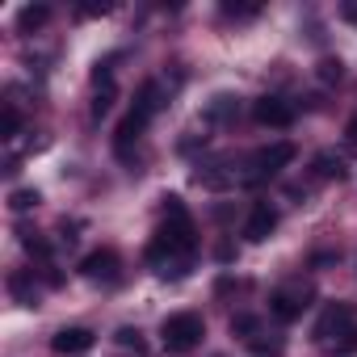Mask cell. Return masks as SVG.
Wrapping results in <instances>:
<instances>
[{"instance_id":"1","label":"cell","mask_w":357,"mask_h":357,"mask_svg":"<svg viewBox=\"0 0 357 357\" xmlns=\"http://www.w3.org/2000/svg\"><path fill=\"white\" fill-rule=\"evenodd\" d=\"M194 248H198L194 219H190V211H185L181 198L168 194V198H164V223H160V231H155L151 244H147V261H151V265L181 261V265H185V261L194 257Z\"/></svg>"},{"instance_id":"2","label":"cell","mask_w":357,"mask_h":357,"mask_svg":"<svg viewBox=\"0 0 357 357\" xmlns=\"http://www.w3.org/2000/svg\"><path fill=\"white\" fill-rule=\"evenodd\" d=\"M160 336H164V349H168V353H190V349L202 344L206 319H202L198 311H176V315H168V319L160 324Z\"/></svg>"},{"instance_id":"3","label":"cell","mask_w":357,"mask_h":357,"mask_svg":"<svg viewBox=\"0 0 357 357\" xmlns=\"http://www.w3.org/2000/svg\"><path fill=\"white\" fill-rule=\"evenodd\" d=\"M294 160V143H269V147H257L248 155V172H244V181H265V176H278L286 164Z\"/></svg>"},{"instance_id":"4","label":"cell","mask_w":357,"mask_h":357,"mask_svg":"<svg viewBox=\"0 0 357 357\" xmlns=\"http://www.w3.org/2000/svg\"><path fill=\"white\" fill-rule=\"evenodd\" d=\"M311 298H315V290H311V286H303V282L282 286V290H273V294H269V315H273V319H282V324H294V319L311 307Z\"/></svg>"},{"instance_id":"5","label":"cell","mask_w":357,"mask_h":357,"mask_svg":"<svg viewBox=\"0 0 357 357\" xmlns=\"http://www.w3.org/2000/svg\"><path fill=\"white\" fill-rule=\"evenodd\" d=\"M349 324H353V307L349 303H332L319 315V324H315V340H340L349 332Z\"/></svg>"},{"instance_id":"6","label":"cell","mask_w":357,"mask_h":357,"mask_svg":"<svg viewBox=\"0 0 357 357\" xmlns=\"http://www.w3.org/2000/svg\"><path fill=\"white\" fill-rule=\"evenodd\" d=\"M80 273H84L89 282H114V278H118V252H114V248L89 252V257L80 261Z\"/></svg>"},{"instance_id":"7","label":"cell","mask_w":357,"mask_h":357,"mask_svg":"<svg viewBox=\"0 0 357 357\" xmlns=\"http://www.w3.org/2000/svg\"><path fill=\"white\" fill-rule=\"evenodd\" d=\"M273 227H278V211H273L269 202H257V206L248 211V223H244V236H248L252 244H265V240L273 236Z\"/></svg>"},{"instance_id":"8","label":"cell","mask_w":357,"mask_h":357,"mask_svg":"<svg viewBox=\"0 0 357 357\" xmlns=\"http://www.w3.org/2000/svg\"><path fill=\"white\" fill-rule=\"evenodd\" d=\"M252 118H257L261 126H290V122H294V109H290L282 97H261V101L252 105Z\"/></svg>"},{"instance_id":"9","label":"cell","mask_w":357,"mask_h":357,"mask_svg":"<svg viewBox=\"0 0 357 357\" xmlns=\"http://www.w3.org/2000/svg\"><path fill=\"white\" fill-rule=\"evenodd\" d=\"M93 340H97V336H93L89 328H59V332H55V340H51V349H55V353H63V357H72V353H89V349H93Z\"/></svg>"},{"instance_id":"10","label":"cell","mask_w":357,"mask_h":357,"mask_svg":"<svg viewBox=\"0 0 357 357\" xmlns=\"http://www.w3.org/2000/svg\"><path fill=\"white\" fill-rule=\"evenodd\" d=\"M147 130V118H139L135 109L118 122V135H114V147H118V155L122 160H130V143H139V135Z\"/></svg>"},{"instance_id":"11","label":"cell","mask_w":357,"mask_h":357,"mask_svg":"<svg viewBox=\"0 0 357 357\" xmlns=\"http://www.w3.org/2000/svg\"><path fill=\"white\" fill-rule=\"evenodd\" d=\"M9 294H13L22 307H38V286H34V273H26V269L9 273Z\"/></svg>"},{"instance_id":"12","label":"cell","mask_w":357,"mask_h":357,"mask_svg":"<svg viewBox=\"0 0 357 357\" xmlns=\"http://www.w3.org/2000/svg\"><path fill=\"white\" fill-rule=\"evenodd\" d=\"M155 109H160V80H147V84L135 93V114L151 122V114H155Z\"/></svg>"},{"instance_id":"13","label":"cell","mask_w":357,"mask_h":357,"mask_svg":"<svg viewBox=\"0 0 357 357\" xmlns=\"http://www.w3.org/2000/svg\"><path fill=\"white\" fill-rule=\"evenodd\" d=\"M47 22H51V9H47V5H26V9L17 13V30H22V34H34V30H43Z\"/></svg>"},{"instance_id":"14","label":"cell","mask_w":357,"mask_h":357,"mask_svg":"<svg viewBox=\"0 0 357 357\" xmlns=\"http://www.w3.org/2000/svg\"><path fill=\"white\" fill-rule=\"evenodd\" d=\"M240 114V97H231V93H219L211 105H206V118L211 122H231Z\"/></svg>"},{"instance_id":"15","label":"cell","mask_w":357,"mask_h":357,"mask_svg":"<svg viewBox=\"0 0 357 357\" xmlns=\"http://www.w3.org/2000/svg\"><path fill=\"white\" fill-rule=\"evenodd\" d=\"M311 168H315L319 181H340V176H344V160H340V155H332V151H319Z\"/></svg>"},{"instance_id":"16","label":"cell","mask_w":357,"mask_h":357,"mask_svg":"<svg viewBox=\"0 0 357 357\" xmlns=\"http://www.w3.org/2000/svg\"><path fill=\"white\" fill-rule=\"evenodd\" d=\"M231 181H236V176L231 172H219V164H211V168L198 172V185H206V190H227Z\"/></svg>"},{"instance_id":"17","label":"cell","mask_w":357,"mask_h":357,"mask_svg":"<svg viewBox=\"0 0 357 357\" xmlns=\"http://www.w3.org/2000/svg\"><path fill=\"white\" fill-rule=\"evenodd\" d=\"M38 202H43V198H38V190H13V194H9V206H13L17 215H22V211H34Z\"/></svg>"},{"instance_id":"18","label":"cell","mask_w":357,"mask_h":357,"mask_svg":"<svg viewBox=\"0 0 357 357\" xmlns=\"http://www.w3.org/2000/svg\"><path fill=\"white\" fill-rule=\"evenodd\" d=\"M231 332L244 336V340H252V336L261 332V319H257V315H236V319H231Z\"/></svg>"},{"instance_id":"19","label":"cell","mask_w":357,"mask_h":357,"mask_svg":"<svg viewBox=\"0 0 357 357\" xmlns=\"http://www.w3.org/2000/svg\"><path fill=\"white\" fill-rule=\"evenodd\" d=\"M340 76H344V63L340 59H319V80L324 84H336Z\"/></svg>"},{"instance_id":"20","label":"cell","mask_w":357,"mask_h":357,"mask_svg":"<svg viewBox=\"0 0 357 357\" xmlns=\"http://www.w3.org/2000/svg\"><path fill=\"white\" fill-rule=\"evenodd\" d=\"M17 130H22V114H17V105H5V122H0V135L13 139Z\"/></svg>"},{"instance_id":"21","label":"cell","mask_w":357,"mask_h":357,"mask_svg":"<svg viewBox=\"0 0 357 357\" xmlns=\"http://www.w3.org/2000/svg\"><path fill=\"white\" fill-rule=\"evenodd\" d=\"M114 97H118V93H114V84H105V89L97 93V101H93V118H105V114H109V105H114Z\"/></svg>"},{"instance_id":"22","label":"cell","mask_w":357,"mask_h":357,"mask_svg":"<svg viewBox=\"0 0 357 357\" xmlns=\"http://www.w3.org/2000/svg\"><path fill=\"white\" fill-rule=\"evenodd\" d=\"M22 244H26V252H34V257H43V261L51 257V244H47V240H38L34 231H22Z\"/></svg>"},{"instance_id":"23","label":"cell","mask_w":357,"mask_h":357,"mask_svg":"<svg viewBox=\"0 0 357 357\" xmlns=\"http://www.w3.org/2000/svg\"><path fill=\"white\" fill-rule=\"evenodd\" d=\"M118 344H122V349H135V353H143V349H147V344H143V336H139L135 328H122V332H118Z\"/></svg>"},{"instance_id":"24","label":"cell","mask_w":357,"mask_h":357,"mask_svg":"<svg viewBox=\"0 0 357 357\" xmlns=\"http://www.w3.org/2000/svg\"><path fill=\"white\" fill-rule=\"evenodd\" d=\"M223 13H227V17H257L261 9H257V5H223Z\"/></svg>"},{"instance_id":"25","label":"cell","mask_w":357,"mask_h":357,"mask_svg":"<svg viewBox=\"0 0 357 357\" xmlns=\"http://www.w3.org/2000/svg\"><path fill=\"white\" fill-rule=\"evenodd\" d=\"M336 353H357V328H349V332L336 340Z\"/></svg>"},{"instance_id":"26","label":"cell","mask_w":357,"mask_h":357,"mask_svg":"<svg viewBox=\"0 0 357 357\" xmlns=\"http://www.w3.org/2000/svg\"><path fill=\"white\" fill-rule=\"evenodd\" d=\"M76 13H80V17H101V13H109V5H80Z\"/></svg>"},{"instance_id":"27","label":"cell","mask_w":357,"mask_h":357,"mask_svg":"<svg viewBox=\"0 0 357 357\" xmlns=\"http://www.w3.org/2000/svg\"><path fill=\"white\" fill-rule=\"evenodd\" d=\"M340 17H344V22H353V26H357V5H353V0H349V5H340Z\"/></svg>"},{"instance_id":"28","label":"cell","mask_w":357,"mask_h":357,"mask_svg":"<svg viewBox=\"0 0 357 357\" xmlns=\"http://www.w3.org/2000/svg\"><path fill=\"white\" fill-rule=\"evenodd\" d=\"M344 139H349V143H353V147H357V118H353V122H349V126H344Z\"/></svg>"}]
</instances>
